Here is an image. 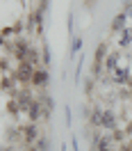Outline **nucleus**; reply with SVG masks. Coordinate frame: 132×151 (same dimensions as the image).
Here are the masks:
<instances>
[{"mask_svg":"<svg viewBox=\"0 0 132 151\" xmlns=\"http://www.w3.org/2000/svg\"><path fill=\"white\" fill-rule=\"evenodd\" d=\"M30 44L25 41V39H14V46H11V50H14V55H16V60L18 62H25V57H28V50H30Z\"/></svg>","mask_w":132,"mask_h":151,"instance_id":"nucleus-2","label":"nucleus"},{"mask_svg":"<svg viewBox=\"0 0 132 151\" xmlns=\"http://www.w3.org/2000/svg\"><path fill=\"white\" fill-rule=\"evenodd\" d=\"M25 62H30L32 66H37V62H39V53L34 50V48H30V50H28V57H25Z\"/></svg>","mask_w":132,"mask_h":151,"instance_id":"nucleus-10","label":"nucleus"},{"mask_svg":"<svg viewBox=\"0 0 132 151\" xmlns=\"http://www.w3.org/2000/svg\"><path fill=\"white\" fill-rule=\"evenodd\" d=\"M34 71L37 69L30 64V62H18V69L14 71V78H16V83H21V85H32Z\"/></svg>","mask_w":132,"mask_h":151,"instance_id":"nucleus-1","label":"nucleus"},{"mask_svg":"<svg viewBox=\"0 0 132 151\" xmlns=\"http://www.w3.org/2000/svg\"><path fill=\"white\" fill-rule=\"evenodd\" d=\"M14 99H16V101L21 103V108H25V110H28V108H30V103L34 101V99H32V94H30V89H28V87H25V89H14Z\"/></svg>","mask_w":132,"mask_h":151,"instance_id":"nucleus-3","label":"nucleus"},{"mask_svg":"<svg viewBox=\"0 0 132 151\" xmlns=\"http://www.w3.org/2000/svg\"><path fill=\"white\" fill-rule=\"evenodd\" d=\"M98 124H100V126H107V128H114L116 119H114L112 112H98Z\"/></svg>","mask_w":132,"mask_h":151,"instance_id":"nucleus-7","label":"nucleus"},{"mask_svg":"<svg viewBox=\"0 0 132 151\" xmlns=\"http://www.w3.org/2000/svg\"><path fill=\"white\" fill-rule=\"evenodd\" d=\"M21 133H23V137H25V142H28V144L37 142V137H39V128H37V124H34V122H30L28 126H23V128H21Z\"/></svg>","mask_w":132,"mask_h":151,"instance_id":"nucleus-4","label":"nucleus"},{"mask_svg":"<svg viewBox=\"0 0 132 151\" xmlns=\"http://www.w3.org/2000/svg\"><path fill=\"white\" fill-rule=\"evenodd\" d=\"M28 151H41V149H37V147H30V149Z\"/></svg>","mask_w":132,"mask_h":151,"instance_id":"nucleus-13","label":"nucleus"},{"mask_svg":"<svg viewBox=\"0 0 132 151\" xmlns=\"http://www.w3.org/2000/svg\"><path fill=\"white\" fill-rule=\"evenodd\" d=\"M46 85H48V71L37 69L34 76H32V87H46Z\"/></svg>","mask_w":132,"mask_h":151,"instance_id":"nucleus-6","label":"nucleus"},{"mask_svg":"<svg viewBox=\"0 0 132 151\" xmlns=\"http://www.w3.org/2000/svg\"><path fill=\"white\" fill-rule=\"evenodd\" d=\"M43 110H41V103H39V101H32V103H30V108H28V117H30V122H34L37 124L39 119H41V117H43Z\"/></svg>","mask_w":132,"mask_h":151,"instance_id":"nucleus-5","label":"nucleus"},{"mask_svg":"<svg viewBox=\"0 0 132 151\" xmlns=\"http://www.w3.org/2000/svg\"><path fill=\"white\" fill-rule=\"evenodd\" d=\"M7 112H9V114H14V117H16V114L21 112V103L16 101V99H11L9 103H7Z\"/></svg>","mask_w":132,"mask_h":151,"instance_id":"nucleus-9","label":"nucleus"},{"mask_svg":"<svg viewBox=\"0 0 132 151\" xmlns=\"http://www.w3.org/2000/svg\"><path fill=\"white\" fill-rule=\"evenodd\" d=\"M123 21H125V16H123V14H119V16L114 19V23H112V30H121V28H123Z\"/></svg>","mask_w":132,"mask_h":151,"instance_id":"nucleus-11","label":"nucleus"},{"mask_svg":"<svg viewBox=\"0 0 132 151\" xmlns=\"http://www.w3.org/2000/svg\"><path fill=\"white\" fill-rule=\"evenodd\" d=\"M107 151H109V149H107Z\"/></svg>","mask_w":132,"mask_h":151,"instance_id":"nucleus-14","label":"nucleus"},{"mask_svg":"<svg viewBox=\"0 0 132 151\" xmlns=\"http://www.w3.org/2000/svg\"><path fill=\"white\" fill-rule=\"evenodd\" d=\"M14 83H16V78H7V76H5V78H2V89H9ZM16 85H18V83H16Z\"/></svg>","mask_w":132,"mask_h":151,"instance_id":"nucleus-12","label":"nucleus"},{"mask_svg":"<svg viewBox=\"0 0 132 151\" xmlns=\"http://www.w3.org/2000/svg\"><path fill=\"white\" fill-rule=\"evenodd\" d=\"M103 55H105V44H100V46H98V50H96V60H94V73H98V71H100V64H103Z\"/></svg>","mask_w":132,"mask_h":151,"instance_id":"nucleus-8","label":"nucleus"}]
</instances>
